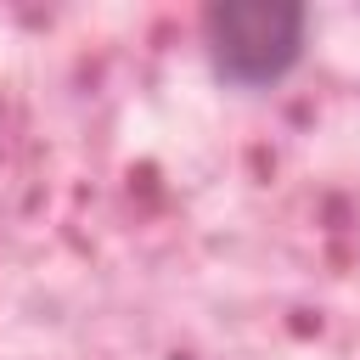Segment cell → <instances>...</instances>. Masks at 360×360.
Masks as SVG:
<instances>
[{
    "instance_id": "obj_1",
    "label": "cell",
    "mask_w": 360,
    "mask_h": 360,
    "mask_svg": "<svg viewBox=\"0 0 360 360\" xmlns=\"http://www.w3.org/2000/svg\"><path fill=\"white\" fill-rule=\"evenodd\" d=\"M208 56L236 84H270L281 79L304 51V6L287 0H231L202 17Z\"/></svg>"
}]
</instances>
